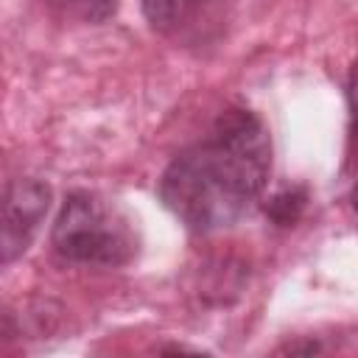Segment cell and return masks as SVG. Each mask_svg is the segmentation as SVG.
<instances>
[{
	"label": "cell",
	"mask_w": 358,
	"mask_h": 358,
	"mask_svg": "<svg viewBox=\"0 0 358 358\" xmlns=\"http://www.w3.org/2000/svg\"><path fill=\"white\" fill-rule=\"evenodd\" d=\"M50 207V187L39 179H14L3 196V263L8 266L34 241Z\"/></svg>",
	"instance_id": "3"
},
{
	"label": "cell",
	"mask_w": 358,
	"mask_h": 358,
	"mask_svg": "<svg viewBox=\"0 0 358 358\" xmlns=\"http://www.w3.org/2000/svg\"><path fill=\"white\" fill-rule=\"evenodd\" d=\"M347 103H350V162L358 165V62L350 70Z\"/></svg>",
	"instance_id": "7"
},
{
	"label": "cell",
	"mask_w": 358,
	"mask_h": 358,
	"mask_svg": "<svg viewBox=\"0 0 358 358\" xmlns=\"http://www.w3.org/2000/svg\"><path fill=\"white\" fill-rule=\"evenodd\" d=\"M350 199H352V207L358 210V182H355V187H352V196H350Z\"/></svg>",
	"instance_id": "8"
},
{
	"label": "cell",
	"mask_w": 358,
	"mask_h": 358,
	"mask_svg": "<svg viewBox=\"0 0 358 358\" xmlns=\"http://www.w3.org/2000/svg\"><path fill=\"white\" fill-rule=\"evenodd\" d=\"M59 14L84 20V22H103L115 14L117 0H45Z\"/></svg>",
	"instance_id": "5"
},
{
	"label": "cell",
	"mask_w": 358,
	"mask_h": 358,
	"mask_svg": "<svg viewBox=\"0 0 358 358\" xmlns=\"http://www.w3.org/2000/svg\"><path fill=\"white\" fill-rule=\"evenodd\" d=\"M199 6L201 0H143V14L151 22V28L171 34L179 25H185L199 11Z\"/></svg>",
	"instance_id": "4"
},
{
	"label": "cell",
	"mask_w": 358,
	"mask_h": 358,
	"mask_svg": "<svg viewBox=\"0 0 358 358\" xmlns=\"http://www.w3.org/2000/svg\"><path fill=\"white\" fill-rule=\"evenodd\" d=\"M271 143L263 120L249 109H227L213 129L179 151L159 179V201L193 232L235 224L263 193Z\"/></svg>",
	"instance_id": "1"
},
{
	"label": "cell",
	"mask_w": 358,
	"mask_h": 358,
	"mask_svg": "<svg viewBox=\"0 0 358 358\" xmlns=\"http://www.w3.org/2000/svg\"><path fill=\"white\" fill-rule=\"evenodd\" d=\"M302 207H305V193H302V190H285V193H277V196L268 201L266 213H268V218H271L274 224L288 227V224H294V221L299 218Z\"/></svg>",
	"instance_id": "6"
},
{
	"label": "cell",
	"mask_w": 358,
	"mask_h": 358,
	"mask_svg": "<svg viewBox=\"0 0 358 358\" xmlns=\"http://www.w3.org/2000/svg\"><path fill=\"white\" fill-rule=\"evenodd\" d=\"M50 241L56 255L87 266H123L137 252V238L129 221L103 199L84 190L64 199Z\"/></svg>",
	"instance_id": "2"
}]
</instances>
